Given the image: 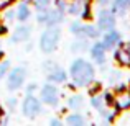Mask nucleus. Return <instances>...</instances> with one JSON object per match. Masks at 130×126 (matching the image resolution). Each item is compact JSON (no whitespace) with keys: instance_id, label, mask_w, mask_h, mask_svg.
Returning <instances> with one entry per match:
<instances>
[{"instance_id":"obj_21","label":"nucleus","mask_w":130,"mask_h":126,"mask_svg":"<svg viewBox=\"0 0 130 126\" xmlns=\"http://www.w3.org/2000/svg\"><path fill=\"white\" fill-rule=\"evenodd\" d=\"M130 7V0H114V12H124Z\"/></svg>"},{"instance_id":"obj_12","label":"nucleus","mask_w":130,"mask_h":126,"mask_svg":"<svg viewBox=\"0 0 130 126\" xmlns=\"http://www.w3.org/2000/svg\"><path fill=\"white\" fill-rule=\"evenodd\" d=\"M91 56L97 64H104L105 62V47H104V44L95 43L94 46L91 47Z\"/></svg>"},{"instance_id":"obj_29","label":"nucleus","mask_w":130,"mask_h":126,"mask_svg":"<svg viewBox=\"0 0 130 126\" xmlns=\"http://www.w3.org/2000/svg\"><path fill=\"white\" fill-rule=\"evenodd\" d=\"M8 107L12 108V110L17 107V98H10V100H8Z\"/></svg>"},{"instance_id":"obj_14","label":"nucleus","mask_w":130,"mask_h":126,"mask_svg":"<svg viewBox=\"0 0 130 126\" xmlns=\"http://www.w3.org/2000/svg\"><path fill=\"white\" fill-rule=\"evenodd\" d=\"M115 59H117V62L120 64V66L130 67V49H127V47H120V49H117V53H115Z\"/></svg>"},{"instance_id":"obj_5","label":"nucleus","mask_w":130,"mask_h":126,"mask_svg":"<svg viewBox=\"0 0 130 126\" xmlns=\"http://www.w3.org/2000/svg\"><path fill=\"white\" fill-rule=\"evenodd\" d=\"M23 115H25L26 118H35L36 115L41 111V103H40V100L36 97H33V95H28V97L25 98V102H23Z\"/></svg>"},{"instance_id":"obj_27","label":"nucleus","mask_w":130,"mask_h":126,"mask_svg":"<svg viewBox=\"0 0 130 126\" xmlns=\"http://www.w3.org/2000/svg\"><path fill=\"white\" fill-rule=\"evenodd\" d=\"M12 2H13V0H0V10L8 8V5H10Z\"/></svg>"},{"instance_id":"obj_25","label":"nucleus","mask_w":130,"mask_h":126,"mask_svg":"<svg viewBox=\"0 0 130 126\" xmlns=\"http://www.w3.org/2000/svg\"><path fill=\"white\" fill-rule=\"evenodd\" d=\"M99 88H101V85H99V84H92L91 88H89V93H91V95H95L99 92Z\"/></svg>"},{"instance_id":"obj_16","label":"nucleus","mask_w":130,"mask_h":126,"mask_svg":"<svg viewBox=\"0 0 130 126\" xmlns=\"http://www.w3.org/2000/svg\"><path fill=\"white\" fill-rule=\"evenodd\" d=\"M30 15H31V12H30V7L26 5V3H20L18 12H17V18H18L20 21H26V20L30 18Z\"/></svg>"},{"instance_id":"obj_10","label":"nucleus","mask_w":130,"mask_h":126,"mask_svg":"<svg viewBox=\"0 0 130 126\" xmlns=\"http://www.w3.org/2000/svg\"><path fill=\"white\" fill-rule=\"evenodd\" d=\"M30 33H31V28L30 26H18V28L13 31L12 35V43H23L30 38Z\"/></svg>"},{"instance_id":"obj_19","label":"nucleus","mask_w":130,"mask_h":126,"mask_svg":"<svg viewBox=\"0 0 130 126\" xmlns=\"http://www.w3.org/2000/svg\"><path fill=\"white\" fill-rule=\"evenodd\" d=\"M66 123L69 126H84L86 120H84L79 113H73V115H69V116L66 118Z\"/></svg>"},{"instance_id":"obj_30","label":"nucleus","mask_w":130,"mask_h":126,"mask_svg":"<svg viewBox=\"0 0 130 126\" xmlns=\"http://www.w3.org/2000/svg\"><path fill=\"white\" fill-rule=\"evenodd\" d=\"M50 123L53 124V126H61V121H59V120H51Z\"/></svg>"},{"instance_id":"obj_32","label":"nucleus","mask_w":130,"mask_h":126,"mask_svg":"<svg viewBox=\"0 0 130 126\" xmlns=\"http://www.w3.org/2000/svg\"><path fill=\"white\" fill-rule=\"evenodd\" d=\"M0 31H3V28H2V25H0Z\"/></svg>"},{"instance_id":"obj_17","label":"nucleus","mask_w":130,"mask_h":126,"mask_svg":"<svg viewBox=\"0 0 130 126\" xmlns=\"http://www.w3.org/2000/svg\"><path fill=\"white\" fill-rule=\"evenodd\" d=\"M68 107L71 108V110H81V108L84 107V100L81 95H74V97H71L69 100H68Z\"/></svg>"},{"instance_id":"obj_6","label":"nucleus","mask_w":130,"mask_h":126,"mask_svg":"<svg viewBox=\"0 0 130 126\" xmlns=\"http://www.w3.org/2000/svg\"><path fill=\"white\" fill-rule=\"evenodd\" d=\"M115 26V16L112 12L102 8L97 15V28L101 31H109V30H114Z\"/></svg>"},{"instance_id":"obj_15","label":"nucleus","mask_w":130,"mask_h":126,"mask_svg":"<svg viewBox=\"0 0 130 126\" xmlns=\"http://www.w3.org/2000/svg\"><path fill=\"white\" fill-rule=\"evenodd\" d=\"M66 79H68L66 72H64L63 69H59V67H56V69H53V70L48 72V80H50V82L61 84V82H66Z\"/></svg>"},{"instance_id":"obj_24","label":"nucleus","mask_w":130,"mask_h":126,"mask_svg":"<svg viewBox=\"0 0 130 126\" xmlns=\"http://www.w3.org/2000/svg\"><path fill=\"white\" fill-rule=\"evenodd\" d=\"M56 5H58V10H61V12H64V10L68 8L66 0H56Z\"/></svg>"},{"instance_id":"obj_31","label":"nucleus","mask_w":130,"mask_h":126,"mask_svg":"<svg viewBox=\"0 0 130 126\" xmlns=\"http://www.w3.org/2000/svg\"><path fill=\"white\" fill-rule=\"evenodd\" d=\"M109 2H110V0H99V3H102V5H107Z\"/></svg>"},{"instance_id":"obj_2","label":"nucleus","mask_w":130,"mask_h":126,"mask_svg":"<svg viewBox=\"0 0 130 126\" xmlns=\"http://www.w3.org/2000/svg\"><path fill=\"white\" fill-rule=\"evenodd\" d=\"M59 28H54V26H50L46 31L41 35L40 38V47H41L43 53H53L58 46V41H59Z\"/></svg>"},{"instance_id":"obj_4","label":"nucleus","mask_w":130,"mask_h":126,"mask_svg":"<svg viewBox=\"0 0 130 126\" xmlns=\"http://www.w3.org/2000/svg\"><path fill=\"white\" fill-rule=\"evenodd\" d=\"M71 31L76 36H84V38H97L99 36V28L92 25H83L79 21L71 23Z\"/></svg>"},{"instance_id":"obj_1","label":"nucleus","mask_w":130,"mask_h":126,"mask_svg":"<svg viewBox=\"0 0 130 126\" xmlns=\"http://www.w3.org/2000/svg\"><path fill=\"white\" fill-rule=\"evenodd\" d=\"M69 74L73 77L74 84L79 85V87H84V85H89L94 79V67L92 64H89L87 61L84 59H76L73 64H71Z\"/></svg>"},{"instance_id":"obj_28","label":"nucleus","mask_w":130,"mask_h":126,"mask_svg":"<svg viewBox=\"0 0 130 126\" xmlns=\"http://www.w3.org/2000/svg\"><path fill=\"white\" fill-rule=\"evenodd\" d=\"M35 90H36V85H35V84H30V85H28V88H26V92H28V95H31V93H33Z\"/></svg>"},{"instance_id":"obj_8","label":"nucleus","mask_w":130,"mask_h":126,"mask_svg":"<svg viewBox=\"0 0 130 126\" xmlns=\"http://www.w3.org/2000/svg\"><path fill=\"white\" fill-rule=\"evenodd\" d=\"M26 77V72L23 67H15L8 74V90H18L23 85V80Z\"/></svg>"},{"instance_id":"obj_3","label":"nucleus","mask_w":130,"mask_h":126,"mask_svg":"<svg viewBox=\"0 0 130 126\" xmlns=\"http://www.w3.org/2000/svg\"><path fill=\"white\" fill-rule=\"evenodd\" d=\"M63 21V12L61 10H44V12H40L38 15V23L46 26H54L58 23Z\"/></svg>"},{"instance_id":"obj_9","label":"nucleus","mask_w":130,"mask_h":126,"mask_svg":"<svg viewBox=\"0 0 130 126\" xmlns=\"http://www.w3.org/2000/svg\"><path fill=\"white\" fill-rule=\"evenodd\" d=\"M114 103L119 110H128L130 108V90H119L114 97Z\"/></svg>"},{"instance_id":"obj_11","label":"nucleus","mask_w":130,"mask_h":126,"mask_svg":"<svg viewBox=\"0 0 130 126\" xmlns=\"http://www.w3.org/2000/svg\"><path fill=\"white\" fill-rule=\"evenodd\" d=\"M119 43H120V35L117 31H112V30H109V33L104 35V38H102V44H104L105 49H112Z\"/></svg>"},{"instance_id":"obj_23","label":"nucleus","mask_w":130,"mask_h":126,"mask_svg":"<svg viewBox=\"0 0 130 126\" xmlns=\"http://www.w3.org/2000/svg\"><path fill=\"white\" fill-rule=\"evenodd\" d=\"M8 67H10V62H8V61L0 62V79H3V75H5L7 70H8Z\"/></svg>"},{"instance_id":"obj_13","label":"nucleus","mask_w":130,"mask_h":126,"mask_svg":"<svg viewBox=\"0 0 130 126\" xmlns=\"http://www.w3.org/2000/svg\"><path fill=\"white\" fill-rule=\"evenodd\" d=\"M86 8H87V5L84 0H74V2H71L68 5V12L71 15H87Z\"/></svg>"},{"instance_id":"obj_7","label":"nucleus","mask_w":130,"mask_h":126,"mask_svg":"<svg viewBox=\"0 0 130 126\" xmlns=\"http://www.w3.org/2000/svg\"><path fill=\"white\" fill-rule=\"evenodd\" d=\"M41 102L50 105V107H58V103H59V92H58V88L46 84L41 88Z\"/></svg>"},{"instance_id":"obj_22","label":"nucleus","mask_w":130,"mask_h":126,"mask_svg":"<svg viewBox=\"0 0 130 126\" xmlns=\"http://www.w3.org/2000/svg\"><path fill=\"white\" fill-rule=\"evenodd\" d=\"M86 47H87V43L84 41V39L71 44V51H73V53H83V51H86Z\"/></svg>"},{"instance_id":"obj_18","label":"nucleus","mask_w":130,"mask_h":126,"mask_svg":"<svg viewBox=\"0 0 130 126\" xmlns=\"http://www.w3.org/2000/svg\"><path fill=\"white\" fill-rule=\"evenodd\" d=\"M91 105L95 108V110H99V111H102L105 108V97L104 95H92V100H91Z\"/></svg>"},{"instance_id":"obj_20","label":"nucleus","mask_w":130,"mask_h":126,"mask_svg":"<svg viewBox=\"0 0 130 126\" xmlns=\"http://www.w3.org/2000/svg\"><path fill=\"white\" fill-rule=\"evenodd\" d=\"M33 5L38 12H44V10L50 8L51 5V0H33Z\"/></svg>"},{"instance_id":"obj_26","label":"nucleus","mask_w":130,"mask_h":126,"mask_svg":"<svg viewBox=\"0 0 130 126\" xmlns=\"http://www.w3.org/2000/svg\"><path fill=\"white\" fill-rule=\"evenodd\" d=\"M13 16H15V12H13V10H7L5 12V20L7 21H12Z\"/></svg>"}]
</instances>
